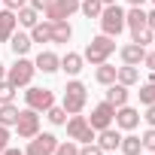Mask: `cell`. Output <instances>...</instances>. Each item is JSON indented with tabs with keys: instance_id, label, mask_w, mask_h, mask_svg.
I'll return each instance as SVG.
<instances>
[{
	"instance_id": "cell-1",
	"label": "cell",
	"mask_w": 155,
	"mask_h": 155,
	"mask_svg": "<svg viewBox=\"0 0 155 155\" xmlns=\"http://www.w3.org/2000/svg\"><path fill=\"white\" fill-rule=\"evenodd\" d=\"M116 52V40L113 37H107V34H101V37H94V40H88V46H85V52H82V58L88 61V64H104L110 55Z\"/></svg>"
},
{
	"instance_id": "cell-2",
	"label": "cell",
	"mask_w": 155,
	"mask_h": 155,
	"mask_svg": "<svg viewBox=\"0 0 155 155\" xmlns=\"http://www.w3.org/2000/svg\"><path fill=\"white\" fill-rule=\"evenodd\" d=\"M85 101H88V88L79 82V79H73V82H67V88H64V101H61V107L73 116V113H82V107H85Z\"/></svg>"
},
{
	"instance_id": "cell-3",
	"label": "cell",
	"mask_w": 155,
	"mask_h": 155,
	"mask_svg": "<svg viewBox=\"0 0 155 155\" xmlns=\"http://www.w3.org/2000/svg\"><path fill=\"white\" fill-rule=\"evenodd\" d=\"M101 31H104L107 37H119V34L125 31V9H122L119 3L104 6V12H101Z\"/></svg>"
},
{
	"instance_id": "cell-4",
	"label": "cell",
	"mask_w": 155,
	"mask_h": 155,
	"mask_svg": "<svg viewBox=\"0 0 155 155\" xmlns=\"http://www.w3.org/2000/svg\"><path fill=\"white\" fill-rule=\"evenodd\" d=\"M34 73H37L34 61H28V58L21 55L12 67H6V82H9V85H15V88H25V85H31Z\"/></svg>"
},
{
	"instance_id": "cell-5",
	"label": "cell",
	"mask_w": 155,
	"mask_h": 155,
	"mask_svg": "<svg viewBox=\"0 0 155 155\" xmlns=\"http://www.w3.org/2000/svg\"><path fill=\"white\" fill-rule=\"evenodd\" d=\"M64 125H67V137H70V140H79V143H91V140H94V134H97V131L88 125V119H85V116H79V113H73Z\"/></svg>"
},
{
	"instance_id": "cell-6",
	"label": "cell",
	"mask_w": 155,
	"mask_h": 155,
	"mask_svg": "<svg viewBox=\"0 0 155 155\" xmlns=\"http://www.w3.org/2000/svg\"><path fill=\"white\" fill-rule=\"evenodd\" d=\"M15 131H18V137H25V140H31L34 134H40V113L37 110H18V122H15Z\"/></svg>"
},
{
	"instance_id": "cell-7",
	"label": "cell",
	"mask_w": 155,
	"mask_h": 155,
	"mask_svg": "<svg viewBox=\"0 0 155 155\" xmlns=\"http://www.w3.org/2000/svg\"><path fill=\"white\" fill-rule=\"evenodd\" d=\"M76 9H79V0H52L43 12H46V21H64V18H70Z\"/></svg>"
},
{
	"instance_id": "cell-8",
	"label": "cell",
	"mask_w": 155,
	"mask_h": 155,
	"mask_svg": "<svg viewBox=\"0 0 155 155\" xmlns=\"http://www.w3.org/2000/svg\"><path fill=\"white\" fill-rule=\"evenodd\" d=\"M113 119H116V107H113L110 101H104V104H97V107L91 110L88 125H91L94 131H104V128H110V125H113Z\"/></svg>"
},
{
	"instance_id": "cell-9",
	"label": "cell",
	"mask_w": 155,
	"mask_h": 155,
	"mask_svg": "<svg viewBox=\"0 0 155 155\" xmlns=\"http://www.w3.org/2000/svg\"><path fill=\"white\" fill-rule=\"evenodd\" d=\"M25 101H28V107H31V110L46 113V110L55 104V94H52L49 88H28V91H25Z\"/></svg>"
},
{
	"instance_id": "cell-10",
	"label": "cell",
	"mask_w": 155,
	"mask_h": 155,
	"mask_svg": "<svg viewBox=\"0 0 155 155\" xmlns=\"http://www.w3.org/2000/svg\"><path fill=\"white\" fill-rule=\"evenodd\" d=\"M58 137L55 134H34L28 143V155H55Z\"/></svg>"
},
{
	"instance_id": "cell-11",
	"label": "cell",
	"mask_w": 155,
	"mask_h": 155,
	"mask_svg": "<svg viewBox=\"0 0 155 155\" xmlns=\"http://www.w3.org/2000/svg\"><path fill=\"white\" fill-rule=\"evenodd\" d=\"M119 128H125V131H134L137 125H140V113L134 110V107H116V119H113Z\"/></svg>"
},
{
	"instance_id": "cell-12",
	"label": "cell",
	"mask_w": 155,
	"mask_h": 155,
	"mask_svg": "<svg viewBox=\"0 0 155 155\" xmlns=\"http://www.w3.org/2000/svg\"><path fill=\"white\" fill-rule=\"evenodd\" d=\"M119 143H122V134H119L116 128H104V131H97V146H101L104 152L119 149Z\"/></svg>"
},
{
	"instance_id": "cell-13",
	"label": "cell",
	"mask_w": 155,
	"mask_h": 155,
	"mask_svg": "<svg viewBox=\"0 0 155 155\" xmlns=\"http://www.w3.org/2000/svg\"><path fill=\"white\" fill-rule=\"evenodd\" d=\"M122 61L125 64H131V67H137L143 58H146V46H137V43H128V46H122Z\"/></svg>"
},
{
	"instance_id": "cell-14",
	"label": "cell",
	"mask_w": 155,
	"mask_h": 155,
	"mask_svg": "<svg viewBox=\"0 0 155 155\" xmlns=\"http://www.w3.org/2000/svg\"><path fill=\"white\" fill-rule=\"evenodd\" d=\"M34 67L43 70V73H55V70H61V58L55 52H40L37 61H34Z\"/></svg>"
},
{
	"instance_id": "cell-15",
	"label": "cell",
	"mask_w": 155,
	"mask_h": 155,
	"mask_svg": "<svg viewBox=\"0 0 155 155\" xmlns=\"http://www.w3.org/2000/svg\"><path fill=\"white\" fill-rule=\"evenodd\" d=\"M15 25H18V18H15L12 9H3V12H0V43H6V40L15 34Z\"/></svg>"
},
{
	"instance_id": "cell-16",
	"label": "cell",
	"mask_w": 155,
	"mask_h": 155,
	"mask_svg": "<svg viewBox=\"0 0 155 155\" xmlns=\"http://www.w3.org/2000/svg\"><path fill=\"white\" fill-rule=\"evenodd\" d=\"M125 28H131V31L146 28V12H143V6H131V9L125 12Z\"/></svg>"
},
{
	"instance_id": "cell-17",
	"label": "cell",
	"mask_w": 155,
	"mask_h": 155,
	"mask_svg": "<svg viewBox=\"0 0 155 155\" xmlns=\"http://www.w3.org/2000/svg\"><path fill=\"white\" fill-rule=\"evenodd\" d=\"M82 64H85V58H82L79 52H67V55L61 58V70H67L70 76L79 73V70H82Z\"/></svg>"
},
{
	"instance_id": "cell-18",
	"label": "cell",
	"mask_w": 155,
	"mask_h": 155,
	"mask_svg": "<svg viewBox=\"0 0 155 155\" xmlns=\"http://www.w3.org/2000/svg\"><path fill=\"white\" fill-rule=\"evenodd\" d=\"M31 43H52V21H37L31 28Z\"/></svg>"
},
{
	"instance_id": "cell-19",
	"label": "cell",
	"mask_w": 155,
	"mask_h": 155,
	"mask_svg": "<svg viewBox=\"0 0 155 155\" xmlns=\"http://www.w3.org/2000/svg\"><path fill=\"white\" fill-rule=\"evenodd\" d=\"M107 101H110L113 107H125V104H128V85L113 82V85H110V91H107Z\"/></svg>"
},
{
	"instance_id": "cell-20",
	"label": "cell",
	"mask_w": 155,
	"mask_h": 155,
	"mask_svg": "<svg viewBox=\"0 0 155 155\" xmlns=\"http://www.w3.org/2000/svg\"><path fill=\"white\" fill-rule=\"evenodd\" d=\"M70 37H73V28L67 25V18L52 21V43H70Z\"/></svg>"
},
{
	"instance_id": "cell-21",
	"label": "cell",
	"mask_w": 155,
	"mask_h": 155,
	"mask_svg": "<svg viewBox=\"0 0 155 155\" xmlns=\"http://www.w3.org/2000/svg\"><path fill=\"white\" fill-rule=\"evenodd\" d=\"M9 43H12V52H15V58L28 55V52H31V46H34L28 34H12V37H9Z\"/></svg>"
},
{
	"instance_id": "cell-22",
	"label": "cell",
	"mask_w": 155,
	"mask_h": 155,
	"mask_svg": "<svg viewBox=\"0 0 155 155\" xmlns=\"http://www.w3.org/2000/svg\"><path fill=\"white\" fill-rule=\"evenodd\" d=\"M137 79H140L137 67H131V64H125V67H116V82H122V85H134Z\"/></svg>"
},
{
	"instance_id": "cell-23",
	"label": "cell",
	"mask_w": 155,
	"mask_h": 155,
	"mask_svg": "<svg viewBox=\"0 0 155 155\" xmlns=\"http://www.w3.org/2000/svg\"><path fill=\"white\" fill-rule=\"evenodd\" d=\"M94 79H97L101 85H113V82H116V67H113V64H107V61H104V64H97Z\"/></svg>"
},
{
	"instance_id": "cell-24",
	"label": "cell",
	"mask_w": 155,
	"mask_h": 155,
	"mask_svg": "<svg viewBox=\"0 0 155 155\" xmlns=\"http://www.w3.org/2000/svg\"><path fill=\"white\" fill-rule=\"evenodd\" d=\"M15 122H18V107H15L12 101H9V104H0V125L9 128V125H15Z\"/></svg>"
},
{
	"instance_id": "cell-25",
	"label": "cell",
	"mask_w": 155,
	"mask_h": 155,
	"mask_svg": "<svg viewBox=\"0 0 155 155\" xmlns=\"http://www.w3.org/2000/svg\"><path fill=\"white\" fill-rule=\"evenodd\" d=\"M122 155H140V149H143V140L140 137H134V134H128V137H122Z\"/></svg>"
},
{
	"instance_id": "cell-26",
	"label": "cell",
	"mask_w": 155,
	"mask_h": 155,
	"mask_svg": "<svg viewBox=\"0 0 155 155\" xmlns=\"http://www.w3.org/2000/svg\"><path fill=\"white\" fill-rule=\"evenodd\" d=\"M15 18H18V25H25V28H34V25L40 21V12H37L34 6H21Z\"/></svg>"
},
{
	"instance_id": "cell-27",
	"label": "cell",
	"mask_w": 155,
	"mask_h": 155,
	"mask_svg": "<svg viewBox=\"0 0 155 155\" xmlns=\"http://www.w3.org/2000/svg\"><path fill=\"white\" fill-rule=\"evenodd\" d=\"M79 9H82V15H85V18H101L104 3H101V0H82V3H79Z\"/></svg>"
},
{
	"instance_id": "cell-28",
	"label": "cell",
	"mask_w": 155,
	"mask_h": 155,
	"mask_svg": "<svg viewBox=\"0 0 155 155\" xmlns=\"http://www.w3.org/2000/svg\"><path fill=\"white\" fill-rule=\"evenodd\" d=\"M137 94H140V104H146V107H149V104H155V73L149 76V82H146Z\"/></svg>"
},
{
	"instance_id": "cell-29",
	"label": "cell",
	"mask_w": 155,
	"mask_h": 155,
	"mask_svg": "<svg viewBox=\"0 0 155 155\" xmlns=\"http://www.w3.org/2000/svg\"><path fill=\"white\" fill-rule=\"evenodd\" d=\"M46 116H49L52 125H64V122H67V110H64V107H55V104L46 110Z\"/></svg>"
},
{
	"instance_id": "cell-30",
	"label": "cell",
	"mask_w": 155,
	"mask_h": 155,
	"mask_svg": "<svg viewBox=\"0 0 155 155\" xmlns=\"http://www.w3.org/2000/svg\"><path fill=\"white\" fill-rule=\"evenodd\" d=\"M55 155H79V146H76L73 140H64L55 146Z\"/></svg>"
},
{
	"instance_id": "cell-31",
	"label": "cell",
	"mask_w": 155,
	"mask_h": 155,
	"mask_svg": "<svg viewBox=\"0 0 155 155\" xmlns=\"http://www.w3.org/2000/svg\"><path fill=\"white\" fill-rule=\"evenodd\" d=\"M134 34V43L137 46H146V43H152V37H155V31H149V28H140V31H131Z\"/></svg>"
},
{
	"instance_id": "cell-32",
	"label": "cell",
	"mask_w": 155,
	"mask_h": 155,
	"mask_svg": "<svg viewBox=\"0 0 155 155\" xmlns=\"http://www.w3.org/2000/svg\"><path fill=\"white\" fill-rule=\"evenodd\" d=\"M15 91H18V88H15V85H9V82L3 79V82H0V104H9Z\"/></svg>"
},
{
	"instance_id": "cell-33",
	"label": "cell",
	"mask_w": 155,
	"mask_h": 155,
	"mask_svg": "<svg viewBox=\"0 0 155 155\" xmlns=\"http://www.w3.org/2000/svg\"><path fill=\"white\" fill-rule=\"evenodd\" d=\"M140 140H143V149H149V152H155V128H149V131H146V134H143Z\"/></svg>"
},
{
	"instance_id": "cell-34",
	"label": "cell",
	"mask_w": 155,
	"mask_h": 155,
	"mask_svg": "<svg viewBox=\"0 0 155 155\" xmlns=\"http://www.w3.org/2000/svg\"><path fill=\"white\" fill-rule=\"evenodd\" d=\"M79 155H104V149H101L97 143H85V146L79 149Z\"/></svg>"
},
{
	"instance_id": "cell-35",
	"label": "cell",
	"mask_w": 155,
	"mask_h": 155,
	"mask_svg": "<svg viewBox=\"0 0 155 155\" xmlns=\"http://www.w3.org/2000/svg\"><path fill=\"white\" fill-rule=\"evenodd\" d=\"M6 146H9V128H6V125H0V152H3Z\"/></svg>"
},
{
	"instance_id": "cell-36",
	"label": "cell",
	"mask_w": 155,
	"mask_h": 155,
	"mask_svg": "<svg viewBox=\"0 0 155 155\" xmlns=\"http://www.w3.org/2000/svg\"><path fill=\"white\" fill-rule=\"evenodd\" d=\"M143 119H146V125H149V128H155V104H149V107H146V116H143Z\"/></svg>"
},
{
	"instance_id": "cell-37",
	"label": "cell",
	"mask_w": 155,
	"mask_h": 155,
	"mask_svg": "<svg viewBox=\"0 0 155 155\" xmlns=\"http://www.w3.org/2000/svg\"><path fill=\"white\" fill-rule=\"evenodd\" d=\"M3 6L15 12V9H21V6H28V0H3Z\"/></svg>"
},
{
	"instance_id": "cell-38",
	"label": "cell",
	"mask_w": 155,
	"mask_h": 155,
	"mask_svg": "<svg viewBox=\"0 0 155 155\" xmlns=\"http://www.w3.org/2000/svg\"><path fill=\"white\" fill-rule=\"evenodd\" d=\"M143 64H146V67H149V70L155 73V52H146V58H143Z\"/></svg>"
},
{
	"instance_id": "cell-39",
	"label": "cell",
	"mask_w": 155,
	"mask_h": 155,
	"mask_svg": "<svg viewBox=\"0 0 155 155\" xmlns=\"http://www.w3.org/2000/svg\"><path fill=\"white\" fill-rule=\"evenodd\" d=\"M49 3H52V0H31V6H34L37 12H43V9H46Z\"/></svg>"
},
{
	"instance_id": "cell-40",
	"label": "cell",
	"mask_w": 155,
	"mask_h": 155,
	"mask_svg": "<svg viewBox=\"0 0 155 155\" xmlns=\"http://www.w3.org/2000/svg\"><path fill=\"white\" fill-rule=\"evenodd\" d=\"M146 28H149V31H155V9H152V12H146Z\"/></svg>"
},
{
	"instance_id": "cell-41",
	"label": "cell",
	"mask_w": 155,
	"mask_h": 155,
	"mask_svg": "<svg viewBox=\"0 0 155 155\" xmlns=\"http://www.w3.org/2000/svg\"><path fill=\"white\" fill-rule=\"evenodd\" d=\"M0 155H21V149H9V146H6V149L0 152Z\"/></svg>"
},
{
	"instance_id": "cell-42",
	"label": "cell",
	"mask_w": 155,
	"mask_h": 155,
	"mask_svg": "<svg viewBox=\"0 0 155 155\" xmlns=\"http://www.w3.org/2000/svg\"><path fill=\"white\" fill-rule=\"evenodd\" d=\"M6 79V64H0V82Z\"/></svg>"
},
{
	"instance_id": "cell-43",
	"label": "cell",
	"mask_w": 155,
	"mask_h": 155,
	"mask_svg": "<svg viewBox=\"0 0 155 155\" xmlns=\"http://www.w3.org/2000/svg\"><path fill=\"white\" fill-rule=\"evenodd\" d=\"M128 3H131V6H143V3H146V0H128Z\"/></svg>"
},
{
	"instance_id": "cell-44",
	"label": "cell",
	"mask_w": 155,
	"mask_h": 155,
	"mask_svg": "<svg viewBox=\"0 0 155 155\" xmlns=\"http://www.w3.org/2000/svg\"><path fill=\"white\" fill-rule=\"evenodd\" d=\"M101 3H104V6H110V3H116V0H101Z\"/></svg>"
},
{
	"instance_id": "cell-45",
	"label": "cell",
	"mask_w": 155,
	"mask_h": 155,
	"mask_svg": "<svg viewBox=\"0 0 155 155\" xmlns=\"http://www.w3.org/2000/svg\"><path fill=\"white\" fill-rule=\"evenodd\" d=\"M152 43H155V37H152Z\"/></svg>"
},
{
	"instance_id": "cell-46",
	"label": "cell",
	"mask_w": 155,
	"mask_h": 155,
	"mask_svg": "<svg viewBox=\"0 0 155 155\" xmlns=\"http://www.w3.org/2000/svg\"><path fill=\"white\" fill-rule=\"evenodd\" d=\"M0 3H3V0H0Z\"/></svg>"
},
{
	"instance_id": "cell-47",
	"label": "cell",
	"mask_w": 155,
	"mask_h": 155,
	"mask_svg": "<svg viewBox=\"0 0 155 155\" xmlns=\"http://www.w3.org/2000/svg\"><path fill=\"white\" fill-rule=\"evenodd\" d=\"M152 3H155V0H152Z\"/></svg>"
},
{
	"instance_id": "cell-48",
	"label": "cell",
	"mask_w": 155,
	"mask_h": 155,
	"mask_svg": "<svg viewBox=\"0 0 155 155\" xmlns=\"http://www.w3.org/2000/svg\"><path fill=\"white\" fill-rule=\"evenodd\" d=\"M152 155H155V152H152Z\"/></svg>"
}]
</instances>
